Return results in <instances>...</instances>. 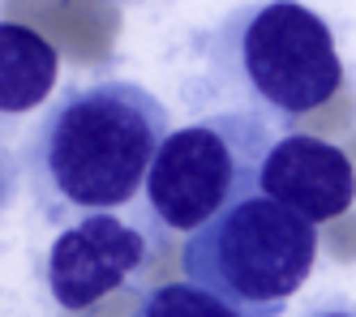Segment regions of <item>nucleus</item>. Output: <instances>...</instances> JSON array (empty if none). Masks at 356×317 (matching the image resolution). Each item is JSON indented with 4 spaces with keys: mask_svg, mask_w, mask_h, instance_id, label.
<instances>
[{
    "mask_svg": "<svg viewBox=\"0 0 356 317\" xmlns=\"http://www.w3.org/2000/svg\"><path fill=\"white\" fill-rule=\"evenodd\" d=\"M172 133L168 108L138 82L65 90L26 146V172L52 219L108 215L146 189Z\"/></svg>",
    "mask_w": 356,
    "mask_h": 317,
    "instance_id": "f257e3e1",
    "label": "nucleus"
},
{
    "mask_svg": "<svg viewBox=\"0 0 356 317\" xmlns=\"http://www.w3.org/2000/svg\"><path fill=\"white\" fill-rule=\"evenodd\" d=\"M202 47L211 82L245 95L270 116L318 112L343 86L330 26L296 0H262L227 13L211 35H202Z\"/></svg>",
    "mask_w": 356,
    "mask_h": 317,
    "instance_id": "f03ea898",
    "label": "nucleus"
},
{
    "mask_svg": "<svg viewBox=\"0 0 356 317\" xmlns=\"http://www.w3.org/2000/svg\"><path fill=\"white\" fill-rule=\"evenodd\" d=\"M318 261V227L253 193L197 227L185 253V283L211 292L241 317H279Z\"/></svg>",
    "mask_w": 356,
    "mask_h": 317,
    "instance_id": "7ed1b4c3",
    "label": "nucleus"
},
{
    "mask_svg": "<svg viewBox=\"0 0 356 317\" xmlns=\"http://www.w3.org/2000/svg\"><path fill=\"white\" fill-rule=\"evenodd\" d=\"M275 124L262 112L227 108L172 129L146 176V219L159 231L193 236L223 210L258 193Z\"/></svg>",
    "mask_w": 356,
    "mask_h": 317,
    "instance_id": "20e7f679",
    "label": "nucleus"
},
{
    "mask_svg": "<svg viewBox=\"0 0 356 317\" xmlns=\"http://www.w3.org/2000/svg\"><path fill=\"white\" fill-rule=\"evenodd\" d=\"M146 249L142 227L116 215H86L47 249V292L69 313L90 309L146 266Z\"/></svg>",
    "mask_w": 356,
    "mask_h": 317,
    "instance_id": "39448f33",
    "label": "nucleus"
},
{
    "mask_svg": "<svg viewBox=\"0 0 356 317\" xmlns=\"http://www.w3.org/2000/svg\"><path fill=\"white\" fill-rule=\"evenodd\" d=\"M258 193L300 215L305 223H330L348 215V206L356 202V168L339 146L309 133H288L270 146Z\"/></svg>",
    "mask_w": 356,
    "mask_h": 317,
    "instance_id": "423d86ee",
    "label": "nucleus"
},
{
    "mask_svg": "<svg viewBox=\"0 0 356 317\" xmlns=\"http://www.w3.org/2000/svg\"><path fill=\"white\" fill-rule=\"evenodd\" d=\"M60 56L39 31L0 22V116H26L56 90Z\"/></svg>",
    "mask_w": 356,
    "mask_h": 317,
    "instance_id": "0eeeda50",
    "label": "nucleus"
},
{
    "mask_svg": "<svg viewBox=\"0 0 356 317\" xmlns=\"http://www.w3.org/2000/svg\"><path fill=\"white\" fill-rule=\"evenodd\" d=\"M138 317H241L236 309H227L211 292H202L193 283H159L138 309Z\"/></svg>",
    "mask_w": 356,
    "mask_h": 317,
    "instance_id": "6e6552de",
    "label": "nucleus"
},
{
    "mask_svg": "<svg viewBox=\"0 0 356 317\" xmlns=\"http://www.w3.org/2000/svg\"><path fill=\"white\" fill-rule=\"evenodd\" d=\"M300 317H356V300H343V296H326L318 304H309Z\"/></svg>",
    "mask_w": 356,
    "mask_h": 317,
    "instance_id": "1a4fd4ad",
    "label": "nucleus"
},
{
    "mask_svg": "<svg viewBox=\"0 0 356 317\" xmlns=\"http://www.w3.org/2000/svg\"><path fill=\"white\" fill-rule=\"evenodd\" d=\"M17 193V163L5 154V146H0V215H5V206L13 202Z\"/></svg>",
    "mask_w": 356,
    "mask_h": 317,
    "instance_id": "9d476101",
    "label": "nucleus"
}]
</instances>
